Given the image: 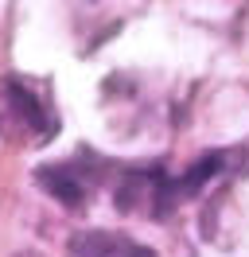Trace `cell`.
<instances>
[{"label": "cell", "instance_id": "6da1fadb", "mask_svg": "<svg viewBox=\"0 0 249 257\" xmlns=\"http://www.w3.org/2000/svg\"><path fill=\"white\" fill-rule=\"evenodd\" d=\"M59 117L35 82L28 78H0V137L20 148H43L55 141Z\"/></svg>", "mask_w": 249, "mask_h": 257}, {"label": "cell", "instance_id": "7a4b0ae2", "mask_svg": "<svg viewBox=\"0 0 249 257\" xmlns=\"http://www.w3.org/2000/svg\"><path fill=\"white\" fill-rule=\"evenodd\" d=\"M113 176V164L105 160V156H97V152H78V156H70V160L62 164H47V168H39L35 172V179H39V187H43L51 199H59L62 207H86V199H90L105 179Z\"/></svg>", "mask_w": 249, "mask_h": 257}, {"label": "cell", "instance_id": "3957f363", "mask_svg": "<svg viewBox=\"0 0 249 257\" xmlns=\"http://www.w3.org/2000/svg\"><path fill=\"white\" fill-rule=\"evenodd\" d=\"M70 257H156V253L125 234H113V230H82L70 238Z\"/></svg>", "mask_w": 249, "mask_h": 257}]
</instances>
